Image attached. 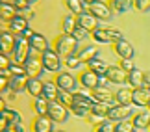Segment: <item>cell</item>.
<instances>
[{
    "instance_id": "57",
    "label": "cell",
    "mask_w": 150,
    "mask_h": 132,
    "mask_svg": "<svg viewBox=\"0 0 150 132\" xmlns=\"http://www.w3.org/2000/svg\"><path fill=\"white\" fill-rule=\"evenodd\" d=\"M146 108H148V112H150V102H148V106H146Z\"/></svg>"
},
{
    "instance_id": "10",
    "label": "cell",
    "mask_w": 150,
    "mask_h": 132,
    "mask_svg": "<svg viewBox=\"0 0 150 132\" xmlns=\"http://www.w3.org/2000/svg\"><path fill=\"white\" fill-rule=\"evenodd\" d=\"M24 71H26V74L30 78H39V74L45 71L41 58H37V56H30V58L26 60V64H24Z\"/></svg>"
},
{
    "instance_id": "49",
    "label": "cell",
    "mask_w": 150,
    "mask_h": 132,
    "mask_svg": "<svg viewBox=\"0 0 150 132\" xmlns=\"http://www.w3.org/2000/svg\"><path fill=\"white\" fill-rule=\"evenodd\" d=\"M8 125H9V119H8V116H6V110H4V112H0V132L8 127Z\"/></svg>"
},
{
    "instance_id": "45",
    "label": "cell",
    "mask_w": 150,
    "mask_h": 132,
    "mask_svg": "<svg viewBox=\"0 0 150 132\" xmlns=\"http://www.w3.org/2000/svg\"><path fill=\"white\" fill-rule=\"evenodd\" d=\"M9 64H11L9 58H8L6 54L0 52V71H8V69H9Z\"/></svg>"
},
{
    "instance_id": "9",
    "label": "cell",
    "mask_w": 150,
    "mask_h": 132,
    "mask_svg": "<svg viewBox=\"0 0 150 132\" xmlns=\"http://www.w3.org/2000/svg\"><path fill=\"white\" fill-rule=\"evenodd\" d=\"M15 34H11L9 30H0V52L8 56L9 52L13 54V49H15Z\"/></svg>"
},
{
    "instance_id": "1",
    "label": "cell",
    "mask_w": 150,
    "mask_h": 132,
    "mask_svg": "<svg viewBox=\"0 0 150 132\" xmlns=\"http://www.w3.org/2000/svg\"><path fill=\"white\" fill-rule=\"evenodd\" d=\"M54 50L61 56H71V54H78V39L72 34H61L59 37L54 41Z\"/></svg>"
},
{
    "instance_id": "7",
    "label": "cell",
    "mask_w": 150,
    "mask_h": 132,
    "mask_svg": "<svg viewBox=\"0 0 150 132\" xmlns=\"http://www.w3.org/2000/svg\"><path fill=\"white\" fill-rule=\"evenodd\" d=\"M89 11L93 13L98 21H109L111 19V6H108L102 0H95L89 4Z\"/></svg>"
},
{
    "instance_id": "34",
    "label": "cell",
    "mask_w": 150,
    "mask_h": 132,
    "mask_svg": "<svg viewBox=\"0 0 150 132\" xmlns=\"http://www.w3.org/2000/svg\"><path fill=\"white\" fill-rule=\"evenodd\" d=\"M56 101H59L63 106H67V108H71L74 104V93H71V91H65V89H59V93H57V99Z\"/></svg>"
},
{
    "instance_id": "22",
    "label": "cell",
    "mask_w": 150,
    "mask_h": 132,
    "mask_svg": "<svg viewBox=\"0 0 150 132\" xmlns=\"http://www.w3.org/2000/svg\"><path fill=\"white\" fill-rule=\"evenodd\" d=\"M15 15H19V13H17L15 4H11V2H0V19H4V21L9 22Z\"/></svg>"
},
{
    "instance_id": "56",
    "label": "cell",
    "mask_w": 150,
    "mask_h": 132,
    "mask_svg": "<svg viewBox=\"0 0 150 132\" xmlns=\"http://www.w3.org/2000/svg\"><path fill=\"white\" fill-rule=\"evenodd\" d=\"M28 2H30V4H33V2H39V0H28Z\"/></svg>"
},
{
    "instance_id": "32",
    "label": "cell",
    "mask_w": 150,
    "mask_h": 132,
    "mask_svg": "<svg viewBox=\"0 0 150 132\" xmlns=\"http://www.w3.org/2000/svg\"><path fill=\"white\" fill-rule=\"evenodd\" d=\"M74 104H80V106H85V108H93V104H95V101H93V97L91 95H85V93H74Z\"/></svg>"
},
{
    "instance_id": "11",
    "label": "cell",
    "mask_w": 150,
    "mask_h": 132,
    "mask_svg": "<svg viewBox=\"0 0 150 132\" xmlns=\"http://www.w3.org/2000/svg\"><path fill=\"white\" fill-rule=\"evenodd\" d=\"M106 78H108V82H111V84H124V82H128V73L120 65H109L108 73H106Z\"/></svg>"
},
{
    "instance_id": "23",
    "label": "cell",
    "mask_w": 150,
    "mask_h": 132,
    "mask_svg": "<svg viewBox=\"0 0 150 132\" xmlns=\"http://www.w3.org/2000/svg\"><path fill=\"white\" fill-rule=\"evenodd\" d=\"M143 78H145V73L141 71V69H134V71H130L128 73V84L132 86V89H135V88H143Z\"/></svg>"
},
{
    "instance_id": "27",
    "label": "cell",
    "mask_w": 150,
    "mask_h": 132,
    "mask_svg": "<svg viewBox=\"0 0 150 132\" xmlns=\"http://www.w3.org/2000/svg\"><path fill=\"white\" fill-rule=\"evenodd\" d=\"M115 101H117V104L132 106V89H128V88H120L117 93H115Z\"/></svg>"
},
{
    "instance_id": "33",
    "label": "cell",
    "mask_w": 150,
    "mask_h": 132,
    "mask_svg": "<svg viewBox=\"0 0 150 132\" xmlns=\"http://www.w3.org/2000/svg\"><path fill=\"white\" fill-rule=\"evenodd\" d=\"M63 4L69 8V11L74 15H80V13H83L85 11V2H82V0H63Z\"/></svg>"
},
{
    "instance_id": "38",
    "label": "cell",
    "mask_w": 150,
    "mask_h": 132,
    "mask_svg": "<svg viewBox=\"0 0 150 132\" xmlns=\"http://www.w3.org/2000/svg\"><path fill=\"white\" fill-rule=\"evenodd\" d=\"M95 132H115V123L106 119V121H102L100 125H96Z\"/></svg>"
},
{
    "instance_id": "43",
    "label": "cell",
    "mask_w": 150,
    "mask_h": 132,
    "mask_svg": "<svg viewBox=\"0 0 150 132\" xmlns=\"http://www.w3.org/2000/svg\"><path fill=\"white\" fill-rule=\"evenodd\" d=\"M119 65L122 67L126 73H130V71H134V69H135V65H134V61H132V60H120Z\"/></svg>"
},
{
    "instance_id": "48",
    "label": "cell",
    "mask_w": 150,
    "mask_h": 132,
    "mask_svg": "<svg viewBox=\"0 0 150 132\" xmlns=\"http://www.w3.org/2000/svg\"><path fill=\"white\" fill-rule=\"evenodd\" d=\"M87 34H89L87 30H83L82 26H78L76 30H74V34H72V36H74V37H76L78 41H80V39H85V37H87Z\"/></svg>"
},
{
    "instance_id": "24",
    "label": "cell",
    "mask_w": 150,
    "mask_h": 132,
    "mask_svg": "<svg viewBox=\"0 0 150 132\" xmlns=\"http://www.w3.org/2000/svg\"><path fill=\"white\" fill-rule=\"evenodd\" d=\"M87 67H89L93 73H96L98 76H106V73H108V69H109V65H108L102 58H95V60H91L89 64H87Z\"/></svg>"
},
{
    "instance_id": "25",
    "label": "cell",
    "mask_w": 150,
    "mask_h": 132,
    "mask_svg": "<svg viewBox=\"0 0 150 132\" xmlns=\"http://www.w3.org/2000/svg\"><path fill=\"white\" fill-rule=\"evenodd\" d=\"M132 123H134L135 128H148V125H150V112H137V113H134Z\"/></svg>"
},
{
    "instance_id": "3",
    "label": "cell",
    "mask_w": 150,
    "mask_h": 132,
    "mask_svg": "<svg viewBox=\"0 0 150 132\" xmlns=\"http://www.w3.org/2000/svg\"><path fill=\"white\" fill-rule=\"evenodd\" d=\"M32 52V47H30V41L28 37H22V36H17V41H15V49H13V60L17 64L24 65L26 60L30 58Z\"/></svg>"
},
{
    "instance_id": "29",
    "label": "cell",
    "mask_w": 150,
    "mask_h": 132,
    "mask_svg": "<svg viewBox=\"0 0 150 132\" xmlns=\"http://www.w3.org/2000/svg\"><path fill=\"white\" fill-rule=\"evenodd\" d=\"M78 56H80V60H82V64H89L91 60L98 58V49L93 47V45H89V47H85L82 52H78Z\"/></svg>"
},
{
    "instance_id": "52",
    "label": "cell",
    "mask_w": 150,
    "mask_h": 132,
    "mask_svg": "<svg viewBox=\"0 0 150 132\" xmlns=\"http://www.w3.org/2000/svg\"><path fill=\"white\" fill-rule=\"evenodd\" d=\"M4 110H6V101L0 97V112H4Z\"/></svg>"
},
{
    "instance_id": "18",
    "label": "cell",
    "mask_w": 150,
    "mask_h": 132,
    "mask_svg": "<svg viewBox=\"0 0 150 132\" xmlns=\"http://www.w3.org/2000/svg\"><path fill=\"white\" fill-rule=\"evenodd\" d=\"M91 91H93L91 97H93L95 102H109V104H111V101L115 99V95L106 88V86H96V88L91 89Z\"/></svg>"
},
{
    "instance_id": "19",
    "label": "cell",
    "mask_w": 150,
    "mask_h": 132,
    "mask_svg": "<svg viewBox=\"0 0 150 132\" xmlns=\"http://www.w3.org/2000/svg\"><path fill=\"white\" fill-rule=\"evenodd\" d=\"M100 78L96 73H93L91 69H87V71H83L82 73V76H80V82H82L83 88H87V89H95L96 86H100Z\"/></svg>"
},
{
    "instance_id": "44",
    "label": "cell",
    "mask_w": 150,
    "mask_h": 132,
    "mask_svg": "<svg viewBox=\"0 0 150 132\" xmlns=\"http://www.w3.org/2000/svg\"><path fill=\"white\" fill-rule=\"evenodd\" d=\"M2 132H24V128H22L21 123H17V125H15V123H9Z\"/></svg>"
},
{
    "instance_id": "8",
    "label": "cell",
    "mask_w": 150,
    "mask_h": 132,
    "mask_svg": "<svg viewBox=\"0 0 150 132\" xmlns=\"http://www.w3.org/2000/svg\"><path fill=\"white\" fill-rule=\"evenodd\" d=\"M113 50H115V54H117L120 60H132V58H134V54H135V50H134V47H132V43L126 41L124 37L113 43Z\"/></svg>"
},
{
    "instance_id": "47",
    "label": "cell",
    "mask_w": 150,
    "mask_h": 132,
    "mask_svg": "<svg viewBox=\"0 0 150 132\" xmlns=\"http://www.w3.org/2000/svg\"><path fill=\"white\" fill-rule=\"evenodd\" d=\"M87 121H89V123H93V125H100L102 121H106V117L96 116V113H89V116H87Z\"/></svg>"
},
{
    "instance_id": "31",
    "label": "cell",
    "mask_w": 150,
    "mask_h": 132,
    "mask_svg": "<svg viewBox=\"0 0 150 132\" xmlns=\"http://www.w3.org/2000/svg\"><path fill=\"white\" fill-rule=\"evenodd\" d=\"M61 28H63V34H74V30L78 28L76 17L65 15V17H63V21H61Z\"/></svg>"
},
{
    "instance_id": "37",
    "label": "cell",
    "mask_w": 150,
    "mask_h": 132,
    "mask_svg": "<svg viewBox=\"0 0 150 132\" xmlns=\"http://www.w3.org/2000/svg\"><path fill=\"white\" fill-rule=\"evenodd\" d=\"M74 116H78V117H87L89 113H91V110L89 108H85V106H80V104H72L71 108H69Z\"/></svg>"
},
{
    "instance_id": "20",
    "label": "cell",
    "mask_w": 150,
    "mask_h": 132,
    "mask_svg": "<svg viewBox=\"0 0 150 132\" xmlns=\"http://www.w3.org/2000/svg\"><path fill=\"white\" fill-rule=\"evenodd\" d=\"M52 119L48 116H35L32 123V130L33 132H52Z\"/></svg>"
},
{
    "instance_id": "4",
    "label": "cell",
    "mask_w": 150,
    "mask_h": 132,
    "mask_svg": "<svg viewBox=\"0 0 150 132\" xmlns=\"http://www.w3.org/2000/svg\"><path fill=\"white\" fill-rule=\"evenodd\" d=\"M41 61H43V67L45 71L48 73H57L61 69V60H59V54L52 49H47L45 52L41 54Z\"/></svg>"
},
{
    "instance_id": "2",
    "label": "cell",
    "mask_w": 150,
    "mask_h": 132,
    "mask_svg": "<svg viewBox=\"0 0 150 132\" xmlns=\"http://www.w3.org/2000/svg\"><path fill=\"white\" fill-rule=\"evenodd\" d=\"M91 37L100 45H108V43H115V41H119V39H122V34L119 30H115V28L98 26V28H95V30L91 32Z\"/></svg>"
},
{
    "instance_id": "28",
    "label": "cell",
    "mask_w": 150,
    "mask_h": 132,
    "mask_svg": "<svg viewBox=\"0 0 150 132\" xmlns=\"http://www.w3.org/2000/svg\"><path fill=\"white\" fill-rule=\"evenodd\" d=\"M57 93H59V88L56 86V82H45L43 84V97L47 101H56Z\"/></svg>"
},
{
    "instance_id": "42",
    "label": "cell",
    "mask_w": 150,
    "mask_h": 132,
    "mask_svg": "<svg viewBox=\"0 0 150 132\" xmlns=\"http://www.w3.org/2000/svg\"><path fill=\"white\" fill-rule=\"evenodd\" d=\"M8 73H9V74H26V71H24V65L17 64V61H13V64H9Z\"/></svg>"
},
{
    "instance_id": "55",
    "label": "cell",
    "mask_w": 150,
    "mask_h": 132,
    "mask_svg": "<svg viewBox=\"0 0 150 132\" xmlns=\"http://www.w3.org/2000/svg\"><path fill=\"white\" fill-rule=\"evenodd\" d=\"M82 2H85V4H91V2H95V0H82Z\"/></svg>"
},
{
    "instance_id": "13",
    "label": "cell",
    "mask_w": 150,
    "mask_h": 132,
    "mask_svg": "<svg viewBox=\"0 0 150 132\" xmlns=\"http://www.w3.org/2000/svg\"><path fill=\"white\" fill-rule=\"evenodd\" d=\"M8 30L15 36H22L24 30H28V19L24 15H15L13 19L8 22Z\"/></svg>"
},
{
    "instance_id": "50",
    "label": "cell",
    "mask_w": 150,
    "mask_h": 132,
    "mask_svg": "<svg viewBox=\"0 0 150 132\" xmlns=\"http://www.w3.org/2000/svg\"><path fill=\"white\" fill-rule=\"evenodd\" d=\"M15 8L17 9H30V2H28V0H15Z\"/></svg>"
},
{
    "instance_id": "5",
    "label": "cell",
    "mask_w": 150,
    "mask_h": 132,
    "mask_svg": "<svg viewBox=\"0 0 150 132\" xmlns=\"http://www.w3.org/2000/svg\"><path fill=\"white\" fill-rule=\"evenodd\" d=\"M47 116L54 123H65L67 117H69V112H67V106H63L59 101H50L48 102V113H47Z\"/></svg>"
},
{
    "instance_id": "15",
    "label": "cell",
    "mask_w": 150,
    "mask_h": 132,
    "mask_svg": "<svg viewBox=\"0 0 150 132\" xmlns=\"http://www.w3.org/2000/svg\"><path fill=\"white\" fill-rule=\"evenodd\" d=\"M28 41H30L32 52H39V54H43L45 50L48 49V41H47V37H45L43 34H37V32H33L32 36L28 37Z\"/></svg>"
},
{
    "instance_id": "12",
    "label": "cell",
    "mask_w": 150,
    "mask_h": 132,
    "mask_svg": "<svg viewBox=\"0 0 150 132\" xmlns=\"http://www.w3.org/2000/svg\"><path fill=\"white\" fill-rule=\"evenodd\" d=\"M148 102H150V88H135V89H132V104L134 106H148Z\"/></svg>"
},
{
    "instance_id": "54",
    "label": "cell",
    "mask_w": 150,
    "mask_h": 132,
    "mask_svg": "<svg viewBox=\"0 0 150 132\" xmlns=\"http://www.w3.org/2000/svg\"><path fill=\"white\" fill-rule=\"evenodd\" d=\"M132 132H145V128H134Z\"/></svg>"
},
{
    "instance_id": "21",
    "label": "cell",
    "mask_w": 150,
    "mask_h": 132,
    "mask_svg": "<svg viewBox=\"0 0 150 132\" xmlns=\"http://www.w3.org/2000/svg\"><path fill=\"white\" fill-rule=\"evenodd\" d=\"M43 84L39 78H28V84H26V91L30 93L33 99L35 97H43Z\"/></svg>"
},
{
    "instance_id": "6",
    "label": "cell",
    "mask_w": 150,
    "mask_h": 132,
    "mask_svg": "<svg viewBox=\"0 0 150 132\" xmlns=\"http://www.w3.org/2000/svg\"><path fill=\"white\" fill-rule=\"evenodd\" d=\"M134 117V110L130 106H122V104H113L108 112V119L113 123H119V121H124V119H130Z\"/></svg>"
},
{
    "instance_id": "58",
    "label": "cell",
    "mask_w": 150,
    "mask_h": 132,
    "mask_svg": "<svg viewBox=\"0 0 150 132\" xmlns=\"http://www.w3.org/2000/svg\"><path fill=\"white\" fill-rule=\"evenodd\" d=\"M56 132H63V130H56Z\"/></svg>"
},
{
    "instance_id": "26",
    "label": "cell",
    "mask_w": 150,
    "mask_h": 132,
    "mask_svg": "<svg viewBox=\"0 0 150 132\" xmlns=\"http://www.w3.org/2000/svg\"><path fill=\"white\" fill-rule=\"evenodd\" d=\"M109 6H111L115 13H126V11L134 8V0H111Z\"/></svg>"
},
{
    "instance_id": "41",
    "label": "cell",
    "mask_w": 150,
    "mask_h": 132,
    "mask_svg": "<svg viewBox=\"0 0 150 132\" xmlns=\"http://www.w3.org/2000/svg\"><path fill=\"white\" fill-rule=\"evenodd\" d=\"M6 116H8V119H9V123H21V113L17 112V110H13V108H6Z\"/></svg>"
},
{
    "instance_id": "46",
    "label": "cell",
    "mask_w": 150,
    "mask_h": 132,
    "mask_svg": "<svg viewBox=\"0 0 150 132\" xmlns=\"http://www.w3.org/2000/svg\"><path fill=\"white\" fill-rule=\"evenodd\" d=\"M6 89H9V76H6V74L0 73V93Z\"/></svg>"
},
{
    "instance_id": "39",
    "label": "cell",
    "mask_w": 150,
    "mask_h": 132,
    "mask_svg": "<svg viewBox=\"0 0 150 132\" xmlns=\"http://www.w3.org/2000/svg\"><path fill=\"white\" fill-rule=\"evenodd\" d=\"M65 64H67V67L76 69V67L82 65V60H80L78 54H71V56H67V58H65Z\"/></svg>"
},
{
    "instance_id": "40",
    "label": "cell",
    "mask_w": 150,
    "mask_h": 132,
    "mask_svg": "<svg viewBox=\"0 0 150 132\" xmlns=\"http://www.w3.org/2000/svg\"><path fill=\"white\" fill-rule=\"evenodd\" d=\"M134 8L141 13L145 11H150V0H134Z\"/></svg>"
},
{
    "instance_id": "59",
    "label": "cell",
    "mask_w": 150,
    "mask_h": 132,
    "mask_svg": "<svg viewBox=\"0 0 150 132\" xmlns=\"http://www.w3.org/2000/svg\"><path fill=\"white\" fill-rule=\"evenodd\" d=\"M148 130H150V125H148Z\"/></svg>"
},
{
    "instance_id": "53",
    "label": "cell",
    "mask_w": 150,
    "mask_h": 132,
    "mask_svg": "<svg viewBox=\"0 0 150 132\" xmlns=\"http://www.w3.org/2000/svg\"><path fill=\"white\" fill-rule=\"evenodd\" d=\"M32 34H33V32L30 30V28H28V30H24V34H22V37H30Z\"/></svg>"
},
{
    "instance_id": "30",
    "label": "cell",
    "mask_w": 150,
    "mask_h": 132,
    "mask_svg": "<svg viewBox=\"0 0 150 132\" xmlns=\"http://www.w3.org/2000/svg\"><path fill=\"white\" fill-rule=\"evenodd\" d=\"M48 102L50 101H47L45 97H35V99H33L32 106H33V110L37 112V116H47L48 113Z\"/></svg>"
},
{
    "instance_id": "14",
    "label": "cell",
    "mask_w": 150,
    "mask_h": 132,
    "mask_svg": "<svg viewBox=\"0 0 150 132\" xmlns=\"http://www.w3.org/2000/svg\"><path fill=\"white\" fill-rule=\"evenodd\" d=\"M76 21H78V26H82L83 30H87L89 34L95 30V28H98V24H96V17L91 13V11H83V13L76 15Z\"/></svg>"
},
{
    "instance_id": "35",
    "label": "cell",
    "mask_w": 150,
    "mask_h": 132,
    "mask_svg": "<svg viewBox=\"0 0 150 132\" xmlns=\"http://www.w3.org/2000/svg\"><path fill=\"white\" fill-rule=\"evenodd\" d=\"M111 106L113 104H109V102H95L93 108H91V113H96V116H102V117L108 119V112Z\"/></svg>"
},
{
    "instance_id": "36",
    "label": "cell",
    "mask_w": 150,
    "mask_h": 132,
    "mask_svg": "<svg viewBox=\"0 0 150 132\" xmlns=\"http://www.w3.org/2000/svg\"><path fill=\"white\" fill-rule=\"evenodd\" d=\"M135 127H134V123L130 121V119H124V121H119V123H115V132H132Z\"/></svg>"
},
{
    "instance_id": "16",
    "label": "cell",
    "mask_w": 150,
    "mask_h": 132,
    "mask_svg": "<svg viewBox=\"0 0 150 132\" xmlns=\"http://www.w3.org/2000/svg\"><path fill=\"white\" fill-rule=\"evenodd\" d=\"M54 82L59 89H65V91H72L76 88V78H74L71 73H57Z\"/></svg>"
},
{
    "instance_id": "51",
    "label": "cell",
    "mask_w": 150,
    "mask_h": 132,
    "mask_svg": "<svg viewBox=\"0 0 150 132\" xmlns=\"http://www.w3.org/2000/svg\"><path fill=\"white\" fill-rule=\"evenodd\" d=\"M143 84H145V88H150V71L145 73V78H143Z\"/></svg>"
},
{
    "instance_id": "17",
    "label": "cell",
    "mask_w": 150,
    "mask_h": 132,
    "mask_svg": "<svg viewBox=\"0 0 150 132\" xmlns=\"http://www.w3.org/2000/svg\"><path fill=\"white\" fill-rule=\"evenodd\" d=\"M28 74H9V89L15 93H22L26 91V84H28Z\"/></svg>"
}]
</instances>
